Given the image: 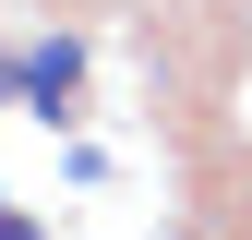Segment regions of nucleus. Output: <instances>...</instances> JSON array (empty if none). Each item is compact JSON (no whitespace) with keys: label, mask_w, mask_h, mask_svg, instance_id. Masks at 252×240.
Masks as SVG:
<instances>
[{"label":"nucleus","mask_w":252,"mask_h":240,"mask_svg":"<svg viewBox=\"0 0 252 240\" xmlns=\"http://www.w3.org/2000/svg\"><path fill=\"white\" fill-rule=\"evenodd\" d=\"M72 96H84V48H72V36H36V48H24V108L60 120Z\"/></svg>","instance_id":"obj_1"},{"label":"nucleus","mask_w":252,"mask_h":240,"mask_svg":"<svg viewBox=\"0 0 252 240\" xmlns=\"http://www.w3.org/2000/svg\"><path fill=\"white\" fill-rule=\"evenodd\" d=\"M0 240H48V228H36V216H0Z\"/></svg>","instance_id":"obj_2"},{"label":"nucleus","mask_w":252,"mask_h":240,"mask_svg":"<svg viewBox=\"0 0 252 240\" xmlns=\"http://www.w3.org/2000/svg\"><path fill=\"white\" fill-rule=\"evenodd\" d=\"M0 96H24V60H0Z\"/></svg>","instance_id":"obj_3"},{"label":"nucleus","mask_w":252,"mask_h":240,"mask_svg":"<svg viewBox=\"0 0 252 240\" xmlns=\"http://www.w3.org/2000/svg\"><path fill=\"white\" fill-rule=\"evenodd\" d=\"M0 216H12V192H0Z\"/></svg>","instance_id":"obj_4"}]
</instances>
